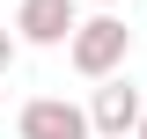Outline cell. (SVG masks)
<instances>
[{
	"label": "cell",
	"mask_w": 147,
	"mask_h": 139,
	"mask_svg": "<svg viewBox=\"0 0 147 139\" xmlns=\"http://www.w3.org/2000/svg\"><path fill=\"white\" fill-rule=\"evenodd\" d=\"M125 51H132V29H125V15H88L81 29H74V44H66V59H74V73L81 81H118V66H125Z\"/></svg>",
	"instance_id": "1"
},
{
	"label": "cell",
	"mask_w": 147,
	"mask_h": 139,
	"mask_svg": "<svg viewBox=\"0 0 147 139\" xmlns=\"http://www.w3.org/2000/svg\"><path fill=\"white\" fill-rule=\"evenodd\" d=\"M140 117H147V103H140V88L118 73V81H103L88 95V124H96V139H132L140 132Z\"/></svg>",
	"instance_id": "4"
},
{
	"label": "cell",
	"mask_w": 147,
	"mask_h": 139,
	"mask_svg": "<svg viewBox=\"0 0 147 139\" xmlns=\"http://www.w3.org/2000/svg\"><path fill=\"white\" fill-rule=\"evenodd\" d=\"M15 139H96L88 110L66 103V95H30L15 110Z\"/></svg>",
	"instance_id": "2"
},
{
	"label": "cell",
	"mask_w": 147,
	"mask_h": 139,
	"mask_svg": "<svg viewBox=\"0 0 147 139\" xmlns=\"http://www.w3.org/2000/svg\"><path fill=\"white\" fill-rule=\"evenodd\" d=\"M132 139H147V117H140V132H132Z\"/></svg>",
	"instance_id": "7"
},
{
	"label": "cell",
	"mask_w": 147,
	"mask_h": 139,
	"mask_svg": "<svg viewBox=\"0 0 147 139\" xmlns=\"http://www.w3.org/2000/svg\"><path fill=\"white\" fill-rule=\"evenodd\" d=\"M88 7H96V15H110V7H118V0H88Z\"/></svg>",
	"instance_id": "6"
},
{
	"label": "cell",
	"mask_w": 147,
	"mask_h": 139,
	"mask_svg": "<svg viewBox=\"0 0 147 139\" xmlns=\"http://www.w3.org/2000/svg\"><path fill=\"white\" fill-rule=\"evenodd\" d=\"M15 51H22V37H15V29H7V22H0V73L15 66Z\"/></svg>",
	"instance_id": "5"
},
{
	"label": "cell",
	"mask_w": 147,
	"mask_h": 139,
	"mask_svg": "<svg viewBox=\"0 0 147 139\" xmlns=\"http://www.w3.org/2000/svg\"><path fill=\"white\" fill-rule=\"evenodd\" d=\"M81 0H22L15 7V37L22 44H37V51H59V44H74V29H81Z\"/></svg>",
	"instance_id": "3"
}]
</instances>
